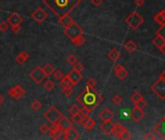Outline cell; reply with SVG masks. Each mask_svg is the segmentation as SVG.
Returning a JSON list of instances; mask_svg holds the SVG:
<instances>
[{
    "label": "cell",
    "instance_id": "cell-1",
    "mask_svg": "<svg viewBox=\"0 0 165 140\" xmlns=\"http://www.w3.org/2000/svg\"><path fill=\"white\" fill-rule=\"evenodd\" d=\"M82 0H43L48 8L56 17L61 18L64 15L70 14L81 3Z\"/></svg>",
    "mask_w": 165,
    "mask_h": 140
},
{
    "label": "cell",
    "instance_id": "cell-2",
    "mask_svg": "<svg viewBox=\"0 0 165 140\" xmlns=\"http://www.w3.org/2000/svg\"><path fill=\"white\" fill-rule=\"evenodd\" d=\"M104 97L94 89L92 90H84L80 94L77 95L76 100L80 103L83 107H88L90 109H94L100 103L103 101Z\"/></svg>",
    "mask_w": 165,
    "mask_h": 140
},
{
    "label": "cell",
    "instance_id": "cell-3",
    "mask_svg": "<svg viewBox=\"0 0 165 140\" xmlns=\"http://www.w3.org/2000/svg\"><path fill=\"white\" fill-rule=\"evenodd\" d=\"M124 21L131 29H134L135 30V29L139 28L141 26V25H143V23H144V19H143V17L138 12L133 11L126 17Z\"/></svg>",
    "mask_w": 165,
    "mask_h": 140
},
{
    "label": "cell",
    "instance_id": "cell-4",
    "mask_svg": "<svg viewBox=\"0 0 165 140\" xmlns=\"http://www.w3.org/2000/svg\"><path fill=\"white\" fill-rule=\"evenodd\" d=\"M64 34H65L69 39H74L80 35H84V29L79 25L76 21H73L69 26L64 28Z\"/></svg>",
    "mask_w": 165,
    "mask_h": 140
},
{
    "label": "cell",
    "instance_id": "cell-5",
    "mask_svg": "<svg viewBox=\"0 0 165 140\" xmlns=\"http://www.w3.org/2000/svg\"><path fill=\"white\" fill-rule=\"evenodd\" d=\"M61 116H62V114L59 110V108L54 106V105L50 107L44 113V118L52 124H56L57 122H59V120L61 118Z\"/></svg>",
    "mask_w": 165,
    "mask_h": 140
},
{
    "label": "cell",
    "instance_id": "cell-6",
    "mask_svg": "<svg viewBox=\"0 0 165 140\" xmlns=\"http://www.w3.org/2000/svg\"><path fill=\"white\" fill-rule=\"evenodd\" d=\"M150 90L160 99H165V80L158 79L152 85Z\"/></svg>",
    "mask_w": 165,
    "mask_h": 140
},
{
    "label": "cell",
    "instance_id": "cell-7",
    "mask_svg": "<svg viewBox=\"0 0 165 140\" xmlns=\"http://www.w3.org/2000/svg\"><path fill=\"white\" fill-rule=\"evenodd\" d=\"M29 76L36 84H41L43 81H44V79L47 77L44 70H43V68L40 67V66H36V67L30 72Z\"/></svg>",
    "mask_w": 165,
    "mask_h": 140
},
{
    "label": "cell",
    "instance_id": "cell-8",
    "mask_svg": "<svg viewBox=\"0 0 165 140\" xmlns=\"http://www.w3.org/2000/svg\"><path fill=\"white\" fill-rule=\"evenodd\" d=\"M8 94L15 99H20L25 95V91L23 89V87L20 85H16L15 87H13L12 89L8 91Z\"/></svg>",
    "mask_w": 165,
    "mask_h": 140
},
{
    "label": "cell",
    "instance_id": "cell-9",
    "mask_svg": "<svg viewBox=\"0 0 165 140\" xmlns=\"http://www.w3.org/2000/svg\"><path fill=\"white\" fill-rule=\"evenodd\" d=\"M47 17H48L47 13L44 11V9H42V8H37L31 14V18L39 25H41L43 21L47 19Z\"/></svg>",
    "mask_w": 165,
    "mask_h": 140
},
{
    "label": "cell",
    "instance_id": "cell-10",
    "mask_svg": "<svg viewBox=\"0 0 165 140\" xmlns=\"http://www.w3.org/2000/svg\"><path fill=\"white\" fill-rule=\"evenodd\" d=\"M154 132L158 135L160 139L165 140V117H163L162 119L155 124Z\"/></svg>",
    "mask_w": 165,
    "mask_h": 140
},
{
    "label": "cell",
    "instance_id": "cell-11",
    "mask_svg": "<svg viewBox=\"0 0 165 140\" xmlns=\"http://www.w3.org/2000/svg\"><path fill=\"white\" fill-rule=\"evenodd\" d=\"M56 124L63 130V132L66 131L67 129H71V128L73 127L72 121L69 120L68 118L64 117V116H61V118L59 120V122L56 123Z\"/></svg>",
    "mask_w": 165,
    "mask_h": 140
},
{
    "label": "cell",
    "instance_id": "cell-12",
    "mask_svg": "<svg viewBox=\"0 0 165 140\" xmlns=\"http://www.w3.org/2000/svg\"><path fill=\"white\" fill-rule=\"evenodd\" d=\"M144 117H145V112L143 111V109H139V108L134 107V109L131 110L130 118L135 123H139Z\"/></svg>",
    "mask_w": 165,
    "mask_h": 140
},
{
    "label": "cell",
    "instance_id": "cell-13",
    "mask_svg": "<svg viewBox=\"0 0 165 140\" xmlns=\"http://www.w3.org/2000/svg\"><path fill=\"white\" fill-rule=\"evenodd\" d=\"M67 75L69 76V78H70V80H71V82H72L73 86L79 84V82H80V81L83 79L82 72L77 71V70L74 69V68H73L72 70H71Z\"/></svg>",
    "mask_w": 165,
    "mask_h": 140
},
{
    "label": "cell",
    "instance_id": "cell-14",
    "mask_svg": "<svg viewBox=\"0 0 165 140\" xmlns=\"http://www.w3.org/2000/svg\"><path fill=\"white\" fill-rule=\"evenodd\" d=\"M114 71H115V74H116V76L119 79H120V80L125 79L128 76V74H129V72L121 64H117L116 66H115Z\"/></svg>",
    "mask_w": 165,
    "mask_h": 140
},
{
    "label": "cell",
    "instance_id": "cell-15",
    "mask_svg": "<svg viewBox=\"0 0 165 140\" xmlns=\"http://www.w3.org/2000/svg\"><path fill=\"white\" fill-rule=\"evenodd\" d=\"M7 21H8V24L11 25H20L21 23H23L24 18L17 13H13L8 17Z\"/></svg>",
    "mask_w": 165,
    "mask_h": 140
},
{
    "label": "cell",
    "instance_id": "cell-16",
    "mask_svg": "<svg viewBox=\"0 0 165 140\" xmlns=\"http://www.w3.org/2000/svg\"><path fill=\"white\" fill-rule=\"evenodd\" d=\"M80 138V133L73 127L64 131V139L66 140H77Z\"/></svg>",
    "mask_w": 165,
    "mask_h": 140
},
{
    "label": "cell",
    "instance_id": "cell-17",
    "mask_svg": "<svg viewBox=\"0 0 165 140\" xmlns=\"http://www.w3.org/2000/svg\"><path fill=\"white\" fill-rule=\"evenodd\" d=\"M49 131H50V135H51L53 139H59L63 133V130L57 126L56 124H54L53 126L50 128Z\"/></svg>",
    "mask_w": 165,
    "mask_h": 140
},
{
    "label": "cell",
    "instance_id": "cell-18",
    "mask_svg": "<svg viewBox=\"0 0 165 140\" xmlns=\"http://www.w3.org/2000/svg\"><path fill=\"white\" fill-rule=\"evenodd\" d=\"M99 118L103 122L112 121V119L114 118V113L111 111L109 108H105V109H103L102 111L99 113Z\"/></svg>",
    "mask_w": 165,
    "mask_h": 140
},
{
    "label": "cell",
    "instance_id": "cell-19",
    "mask_svg": "<svg viewBox=\"0 0 165 140\" xmlns=\"http://www.w3.org/2000/svg\"><path fill=\"white\" fill-rule=\"evenodd\" d=\"M113 128H114V124L111 121L103 122V124H101V126H100V129H101L103 133H105L106 135L112 134Z\"/></svg>",
    "mask_w": 165,
    "mask_h": 140
},
{
    "label": "cell",
    "instance_id": "cell-20",
    "mask_svg": "<svg viewBox=\"0 0 165 140\" xmlns=\"http://www.w3.org/2000/svg\"><path fill=\"white\" fill-rule=\"evenodd\" d=\"M29 57H30L29 54H28L27 52H25V51H23L16 56V61L19 64H24L25 61H27L28 60H29Z\"/></svg>",
    "mask_w": 165,
    "mask_h": 140
},
{
    "label": "cell",
    "instance_id": "cell-21",
    "mask_svg": "<svg viewBox=\"0 0 165 140\" xmlns=\"http://www.w3.org/2000/svg\"><path fill=\"white\" fill-rule=\"evenodd\" d=\"M154 20L157 25H165V9L158 12L157 14H155L154 17Z\"/></svg>",
    "mask_w": 165,
    "mask_h": 140
},
{
    "label": "cell",
    "instance_id": "cell-22",
    "mask_svg": "<svg viewBox=\"0 0 165 140\" xmlns=\"http://www.w3.org/2000/svg\"><path fill=\"white\" fill-rule=\"evenodd\" d=\"M73 21H74L73 19L70 17V15H69V14L64 15L63 17L59 18V24H60V25H62L64 28L67 27V26H69L71 24L73 23Z\"/></svg>",
    "mask_w": 165,
    "mask_h": 140
},
{
    "label": "cell",
    "instance_id": "cell-23",
    "mask_svg": "<svg viewBox=\"0 0 165 140\" xmlns=\"http://www.w3.org/2000/svg\"><path fill=\"white\" fill-rule=\"evenodd\" d=\"M82 124H83V127L85 129H87V130H91L93 128L95 127V121L92 119V118L89 117L87 120H85L82 122Z\"/></svg>",
    "mask_w": 165,
    "mask_h": 140
},
{
    "label": "cell",
    "instance_id": "cell-24",
    "mask_svg": "<svg viewBox=\"0 0 165 140\" xmlns=\"http://www.w3.org/2000/svg\"><path fill=\"white\" fill-rule=\"evenodd\" d=\"M108 57L113 61V62H116L118 60H119L120 57V53L117 50V49H112L109 54H108Z\"/></svg>",
    "mask_w": 165,
    "mask_h": 140
},
{
    "label": "cell",
    "instance_id": "cell-25",
    "mask_svg": "<svg viewBox=\"0 0 165 140\" xmlns=\"http://www.w3.org/2000/svg\"><path fill=\"white\" fill-rule=\"evenodd\" d=\"M124 49L128 52L129 54H132L134 53V52L136 51V49H137V45L131 40H129L128 42H126L124 44Z\"/></svg>",
    "mask_w": 165,
    "mask_h": 140
},
{
    "label": "cell",
    "instance_id": "cell-26",
    "mask_svg": "<svg viewBox=\"0 0 165 140\" xmlns=\"http://www.w3.org/2000/svg\"><path fill=\"white\" fill-rule=\"evenodd\" d=\"M60 86L62 88H69V87L72 88L73 87V84H72V82H71V80H70V78H69L68 75L63 76L60 79Z\"/></svg>",
    "mask_w": 165,
    "mask_h": 140
},
{
    "label": "cell",
    "instance_id": "cell-27",
    "mask_svg": "<svg viewBox=\"0 0 165 140\" xmlns=\"http://www.w3.org/2000/svg\"><path fill=\"white\" fill-rule=\"evenodd\" d=\"M125 128L120 123H117V124H114V128H113V132L112 133L113 134H115L117 137L119 135V133L121 131H123L124 129Z\"/></svg>",
    "mask_w": 165,
    "mask_h": 140
},
{
    "label": "cell",
    "instance_id": "cell-28",
    "mask_svg": "<svg viewBox=\"0 0 165 140\" xmlns=\"http://www.w3.org/2000/svg\"><path fill=\"white\" fill-rule=\"evenodd\" d=\"M152 43L154 44V45L156 48H158V49H159L161 46H163L164 44H165V41H164V39H163L162 37H160L159 35H156L155 37L153 39Z\"/></svg>",
    "mask_w": 165,
    "mask_h": 140
},
{
    "label": "cell",
    "instance_id": "cell-29",
    "mask_svg": "<svg viewBox=\"0 0 165 140\" xmlns=\"http://www.w3.org/2000/svg\"><path fill=\"white\" fill-rule=\"evenodd\" d=\"M43 68V70H44V72H45V74H46V76H51V75H53V73L54 72V66L51 64V63H47L44 67H42Z\"/></svg>",
    "mask_w": 165,
    "mask_h": 140
},
{
    "label": "cell",
    "instance_id": "cell-30",
    "mask_svg": "<svg viewBox=\"0 0 165 140\" xmlns=\"http://www.w3.org/2000/svg\"><path fill=\"white\" fill-rule=\"evenodd\" d=\"M131 137H132L131 133H130V132H129L126 129H124L119 133V135L118 136L119 139H123V140H128V139H130Z\"/></svg>",
    "mask_w": 165,
    "mask_h": 140
},
{
    "label": "cell",
    "instance_id": "cell-31",
    "mask_svg": "<svg viewBox=\"0 0 165 140\" xmlns=\"http://www.w3.org/2000/svg\"><path fill=\"white\" fill-rule=\"evenodd\" d=\"M71 41H72V43L76 46H82V45H84L85 42V38L84 37L83 35H80V36H78V37L72 39Z\"/></svg>",
    "mask_w": 165,
    "mask_h": 140
},
{
    "label": "cell",
    "instance_id": "cell-32",
    "mask_svg": "<svg viewBox=\"0 0 165 140\" xmlns=\"http://www.w3.org/2000/svg\"><path fill=\"white\" fill-rule=\"evenodd\" d=\"M71 121H72V123L77 124H82V122H83V117H82V115H81L80 113H77V114H75V115H72V117H71Z\"/></svg>",
    "mask_w": 165,
    "mask_h": 140
},
{
    "label": "cell",
    "instance_id": "cell-33",
    "mask_svg": "<svg viewBox=\"0 0 165 140\" xmlns=\"http://www.w3.org/2000/svg\"><path fill=\"white\" fill-rule=\"evenodd\" d=\"M133 103H134V107L139 108V109H145V107L147 105V103H146L144 98H142V99H140L138 101H135Z\"/></svg>",
    "mask_w": 165,
    "mask_h": 140
},
{
    "label": "cell",
    "instance_id": "cell-34",
    "mask_svg": "<svg viewBox=\"0 0 165 140\" xmlns=\"http://www.w3.org/2000/svg\"><path fill=\"white\" fill-rule=\"evenodd\" d=\"M55 87V85H54V83L53 82L52 80H47L46 82H45V84H44V88H45V90H47V91H52V90H54V88Z\"/></svg>",
    "mask_w": 165,
    "mask_h": 140
},
{
    "label": "cell",
    "instance_id": "cell-35",
    "mask_svg": "<svg viewBox=\"0 0 165 140\" xmlns=\"http://www.w3.org/2000/svg\"><path fill=\"white\" fill-rule=\"evenodd\" d=\"M112 102L116 105H119L121 104V102H123V97H121L119 94H115L112 98Z\"/></svg>",
    "mask_w": 165,
    "mask_h": 140
},
{
    "label": "cell",
    "instance_id": "cell-36",
    "mask_svg": "<svg viewBox=\"0 0 165 140\" xmlns=\"http://www.w3.org/2000/svg\"><path fill=\"white\" fill-rule=\"evenodd\" d=\"M142 98H144V97H143V95H142L139 92L133 93V94L131 95V97H130V99H131L132 102L138 101V100H140V99H142Z\"/></svg>",
    "mask_w": 165,
    "mask_h": 140
},
{
    "label": "cell",
    "instance_id": "cell-37",
    "mask_svg": "<svg viewBox=\"0 0 165 140\" xmlns=\"http://www.w3.org/2000/svg\"><path fill=\"white\" fill-rule=\"evenodd\" d=\"M31 108L32 110H34V111H38V110H40L42 108V104L41 102L39 100H34L32 101L31 103Z\"/></svg>",
    "mask_w": 165,
    "mask_h": 140
},
{
    "label": "cell",
    "instance_id": "cell-38",
    "mask_svg": "<svg viewBox=\"0 0 165 140\" xmlns=\"http://www.w3.org/2000/svg\"><path fill=\"white\" fill-rule=\"evenodd\" d=\"M68 112H69V114H70L71 116H72V115H75V114H77V113L80 112V108H79L77 105H72V106H70V107H69Z\"/></svg>",
    "mask_w": 165,
    "mask_h": 140
},
{
    "label": "cell",
    "instance_id": "cell-39",
    "mask_svg": "<svg viewBox=\"0 0 165 140\" xmlns=\"http://www.w3.org/2000/svg\"><path fill=\"white\" fill-rule=\"evenodd\" d=\"M8 28H9L8 21L3 20V21L0 23V31H1V32H6L7 30H8Z\"/></svg>",
    "mask_w": 165,
    "mask_h": 140
},
{
    "label": "cell",
    "instance_id": "cell-40",
    "mask_svg": "<svg viewBox=\"0 0 165 140\" xmlns=\"http://www.w3.org/2000/svg\"><path fill=\"white\" fill-rule=\"evenodd\" d=\"M66 61H67V63L70 64V65H74L78 61H77V57H76L74 55H70V56L66 58Z\"/></svg>",
    "mask_w": 165,
    "mask_h": 140
},
{
    "label": "cell",
    "instance_id": "cell-41",
    "mask_svg": "<svg viewBox=\"0 0 165 140\" xmlns=\"http://www.w3.org/2000/svg\"><path fill=\"white\" fill-rule=\"evenodd\" d=\"M156 35H159L160 37H162L165 41V25H160L159 29L156 31Z\"/></svg>",
    "mask_w": 165,
    "mask_h": 140
},
{
    "label": "cell",
    "instance_id": "cell-42",
    "mask_svg": "<svg viewBox=\"0 0 165 140\" xmlns=\"http://www.w3.org/2000/svg\"><path fill=\"white\" fill-rule=\"evenodd\" d=\"M62 93L65 94V97H70V95H72L73 93V90L72 88L69 87V88H62Z\"/></svg>",
    "mask_w": 165,
    "mask_h": 140
},
{
    "label": "cell",
    "instance_id": "cell-43",
    "mask_svg": "<svg viewBox=\"0 0 165 140\" xmlns=\"http://www.w3.org/2000/svg\"><path fill=\"white\" fill-rule=\"evenodd\" d=\"M39 129H40V132L42 134H46V133H48L49 130H50V127L48 126L47 124H43Z\"/></svg>",
    "mask_w": 165,
    "mask_h": 140
},
{
    "label": "cell",
    "instance_id": "cell-44",
    "mask_svg": "<svg viewBox=\"0 0 165 140\" xmlns=\"http://www.w3.org/2000/svg\"><path fill=\"white\" fill-rule=\"evenodd\" d=\"M53 75H54V78L56 79V80H60L62 77H63V73L61 70L59 69H57V70H54V72L53 73Z\"/></svg>",
    "mask_w": 165,
    "mask_h": 140
},
{
    "label": "cell",
    "instance_id": "cell-45",
    "mask_svg": "<svg viewBox=\"0 0 165 140\" xmlns=\"http://www.w3.org/2000/svg\"><path fill=\"white\" fill-rule=\"evenodd\" d=\"M74 69H76L77 71H80V72H82L83 70H84V68H85V66H84V64L82 63V62H80V61H77L75 64H74V67H73Z\"/></svg>",
    "mask_w": 165,
    "mask_h": 140
},
{
    "label": "cell",
    "instance_id": "cell-46",
    "mask_svg": "<svg viewBox=\"0 0 165 140\" xmlns=\"http://www.w3.org/2000/svg\"><path fill=\"white\" fill-rule=\"evenodd\" d=\"M87 86L89 87L90 89H94L95 86H96V81L93 79V78H89V81L87 82Z\"/></svg>",
    "mask_w": 165,
    "mask_h": 140
},
{
    "label": "cell",
    "instance_id": "cell-47",
    "mask_svg": "<svg viewBox=\"0 0 165 140\" xmlns=\"http://www.w3.org/2000/svg\"><path fill=\"white\" fill-rule=\"evenodd\" d=\"M145 139L146 140H155L156 137H155L154 133H153V132H148V133L145 135Z\"/></svg>",
    "mask_w": 165,
    "mask_h": 140
},
{
    "label": "cell",
    "instance_id": "cell-48",
    "mask_svg": "<svg viewBox=\"0 0 165 140\" xmlns=\"http://www.w3.org/2000/svg\"><path fill=\"white\" fill-rule=\"evenodd\" d=\"M20 29H21V26L20 25H12V31L14 33H18L20 31Z\"/></svg>",
    "mask_w": 165,
    "mask_h": 140
},
{
    "label": "cell",
    "instance_id": "cell-49",
    "mask_svg": "<svg viewBox=\"0 0 165 140\" xmlns=\"http://www.w3.org/2000/svg\"><path fill=\"white\" fill-rule=\"evenodd\" d=\"M91 3L96 7H99L103 3V0H91Z\"/></svg>",
    "mask_w": 165,
    "mask_h": 140
},
{
    "label": "cell",
    "instance_id": "cell-50",
    "mask_svg": "<svg viewBox=\"0 0 165 140\" xmlns=\"http://www.w3.org/2000/svg\"><path fill=\"white\" fill-rule=\"evenodd\" d=\"M135 5L138 6V7H142L143 5H144L145 3V0H135Z\"/></svg>",
    "mask_w": 165,
    "mask_h": 140
},
{
    "label": "cell",
    "instance_id": "cell-51",
    "mask_svg": "<svg viewBox=\"0 0 165 140\" xmlns=\"http://www.w3.org/2000/svg\"><path fill=\"white\" fill-rule=\"evenodd\" d=\"M159 78H160V79H162V80H165V70H164V71H162V72L160 73Z\"/></svg>",
    "mask_w": 165,
    "mask_h": 140
},
{
    "label": "cell",
    "instance_id": "cell-52",
    "mask_svg": "<svg viewBox=\"0 0 165 140\" xmlns=\"http://www.w3.org/2000/svg\"><path fill=\"white\" fill-rule=\"evenodd\" d=\"M159 51L161 52L162 54H164V55H165V44H164L163 46H161V47L159 48Z\"/></svg>",
    "mask_w": 165,
    "mask_h": 140
},
{
    "label": "cell",
    "instance_id": "cell-53",
    "mask_svg": "<svg viewBox=\"0 0 165 140\" xmlns=\"http://www.w3.org/2000/svg\"><path fill=\"white\" fill-rule=\"evenodd\" d=\"M3 101H4V97H2L1 94H0V106H1V104L3 103Z\"/></svg>",
    "mask_w": 165,
    "mask_h": 140
}]
</instances>
